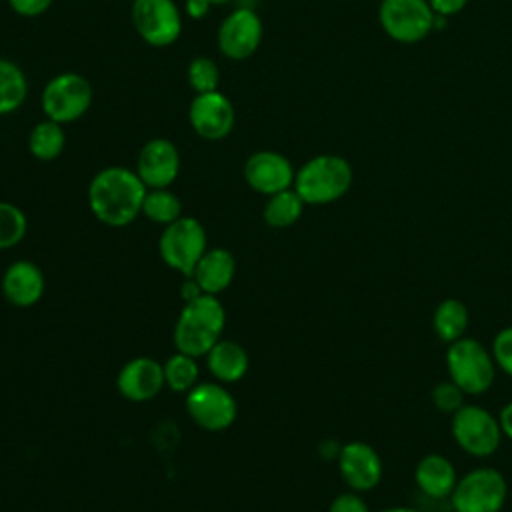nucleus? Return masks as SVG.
Masks as SVG:
<instances>
[{
	"label": "nucleus",
	"mask_w": 512,
	"mask_h": 512,
	"mask_svg": "<svg viewBox=\"0 0 512 512\" xmlns=\"http://www.w3.org/2000/svg\"><path fill=\"white\" fill-rule=\"evenodd\" d=\"M180 172V152L168 138L148 140L136 160V174L146 188H168Z\"/></svg>",
	"instance_id": "16"
},
{
	"label": "nucleus",
	"mask_w": 512,
	"mask_h": 512,
	"mask_svg": "<svg viewBox=\"0 0 512 512\" xmlns=\"http://www.w3.org/2000/svg\"><path fill=\"white\" fill-rule=\"evenodd\" d=\"M142 214L156 224L168 226L182 216V202L168 188H148L142 202Z\"/></svg>",
	"instance_id": "26"
},
{
	"label": "nucleus",
	"mask_w": 512,
	"mask_h": 512,
	"mask_svg": "<svg viewBox=\"0 0 512 512\" xmlns=\"http://www.w3.org/2000/svg\"><path fill=\"white\" fill-rule=\"evenodd\" d=\"M210 374L220 382H238L246 376L250 360L244 346L232 340H218L206 354Z\"/></svg>",
	"instance_id": "21"
},
{
	"label": "nucleus",
	"mask_w": 512,
	"mask_h": 512,
	"mask_svg": "<svg viewBox=\"0 0 512 512\" xmlns=\"http://www.w3.org/2000/svg\"><path fill=\"white\" fill-rule=\"evenodd\" d=\"M304 206L306 204L300 198V194L294 188H288L268 196L262 210V218L270 228H290L300 220Z\"/></svg>",
	"instance_id": "24"
},
{
	"label": "nucleus",
	"mask_w": 512,
	"mask_h": 512,
	"mask_svg": "<svg viewBox=\"0 0 512 512\" xmlns=\"http://www.w3.org/2000/svg\"><path fill=\"white\" fill-rule=\"evenodd\" d=\"M66 146V134L62 124L44 118L36 122L28 134V150L40 162L56 160Z\"/></svg>",
	"instance_id": "23"
},
{
	"label": "nucleus",
	"mask_w": 512,
	"mask_h": 512,
	"mask_svg": "<svg viewBox=\"0 0 512 512\" xmlns=\"http://www.w3.org/2000/svg\"><path fill=\"white\" fill-rule=\"evenodd\" d=\"M450 432L462 452L472 458L492 456L502 442L498 418L478 404H464L452 414Z\"/></svg>",
	"instance_id": "6"
},
{
	"label": "nucleus",
	"mask_w": 512,
	"mask_h": 512,
	"mask_svg": "<svg viewBox=\"0 0 512 512\" xmlns=\"http://www.w3.org/2000/svg\"><path fill=\"white\" fill-rule=\"evenodd\" d=\"M446 370L466 396L486 394L496 380L492 352L476 338L462 336L446 348Z\"/></svg>",
	"instance_id": "4"
},
{
	"label": "nucleus",
	"mask_w": 512,
	"mask_h": 512,
	"mask_svg": "<svg viewBox=\"0 0 512 512\" xmlns=\"http://www.w3.org/2000/svg\"><path fill=\"white\" fill-rule=\"evenodd\" d=\"M26 214L12 202L0 200V250L14 248L26 236Z\"/></svg>",
	"instance_id": "28"
},
{
	"label": "nucleus",
	"mask_w": 512,
	"mask_h": 512,
	"mask_svg": "<svg viewBox=\"0 0 512 512\" xmlns=\"http://www.w3.org/2000/svg\"><path fill=\"white\" fill-rule=\"evenodd\" d=\"M130 16L138 36L154 48L172 46L182 34V12L174 0H134Z\"/></svg>",
	"instance_id": "10"
},
{
	"label": "nucleus",
	"mask_w": 512,
	"mask_h": 512,
	"mask_svg": "<svg viewBox=\"0 0 512 512\" xmlns=\"http://www.w3.org/2000/svg\"><path fill=\"white\" fill-rule=\"evenodd\" d=\"M414 480L422 494L432 500H444L450 498L458 482V474L452 460L440 452H430L416 462Z\"/></svg>",
	"instance_id": "19"
},
{
	"label": "nucleus",
	"mask_w": 512,
	"mask_h": 512,
	"mask_svg": "<svg viewBox=\"0 0 512 512\" xmlns=\"http://www.w3.org/2000/svg\"><path fill=\"white\" fill-rule=\"evenodd\" d=\"M206 250V230L192 216H180L172 224L164 226L158 240V252L162 262L184 276H190L194 272L198 260Z\"/></svg>",
	"instance_id": "7"
},
{
	"label": "nucleus",
	"mask_w": 512,
	"mask_h": 512,
	"mask_svg": "<svg viewBox=\"0 0 512 512\" xmlns=\"http://www.w3.org/2000/svg\"><path fill=\"white\" fill-rule=\"evenodd\" d=\"M210 2H212V6H222V4H228L232 0H210Z\"/></svg>",
	"instance_id": "39"
},
{
	"label": "nucleus",
	"mask_w": 512,
	"mask_h": 512,
	"mask_svg": "<svg viewBox=\"0 0 512 512\" xmlns=\"http://www.w3.org/2000/svg\"><path fill=\"white\" fill-rule=\"evenodd\" d=\"M234 272H236V260L230 250L208 248L198 260L190 278H194V282L200 286L204 294L218 296L232 284Z\"/></svg>",
	"instance_id": "20"
},
{
	"label": "nucleus",
	"mask_w": 512,
	"mask_h": 512,
	"mask_svg": "<svg viewBox=\"0 0 512 512\" xmlns=\"http://www.w3.org/2000/svg\"><path fill=\"white\" fill-rule=\"evenodd\" d=\"M428 2L432 6L434 14L446 16V18L462 12L466 8V4H468V0H428Z\"/></svg>",
	"instance_id": "34"
},
{
	"label": "nucleus",
	"mask_w": 512,
	"mask_h": 512,
	"mask_svg": "<svg viewBox=\"0 0 512 512\" xmlns=\"http://www.w3.org/2000/svg\"><path fill=\"white\" fill-rule=\"evenodd\" d=\"M434 10L428 0H380L378 22L388 38L416 44L434 32Z\"/></svg>",
	"instance_id": "8"
},
{
	"label": "nucleus",
	"mask_w": 512,
	"mask_h": 512,
	"mask_svg": "<svg viewBox=\"0 0 512 512\" xmlns=\"http://www.w3.org/2000/svg\"><path fill=\"white\" fill-rule=\"evenodd\" d=\"M164 384L162 364L150 356H136L128 360L116 376V388L120 396L130 402L152 400L158 396Z\"/></svg>",
	"instance_id": "17"
},
{
	"label": "nucleus",
	"mask_w": 512,
	"mask_h": 512,
	"mask_svg": "<svg viewBox=\"0 0 512 512\" xmlns=\"http://www.w3.org/2000/svg\"><path fill=\"white\" fill-rule=\"evenodd\" d=\"M338 472L344 484L354 492L374 490L384 474V464L380 454L364 440L346 442L336 456Z\"/></svg>",
	"instance_id": "12"
},
{
	"label": "nucleus",
	"mask_w": 512,
	"mask_h": 512,
	"mask_svg": "<svg viewBox=\"0 0 512 512\" xmlns=\"http://www.w3.org/2000/svg\"><path fill=\"white\" fill-rule=\"evenodd\" d=\"M52 2L54 0H8L10 8L16 14L26 16V18H34V16L44 14L52 6Z\"/></svg>",
	"instance_id": "33"
},
{
	"label": "nucleus",
	"mask_w": 512,
	"mask_h": 512,
	"mask_svg": "<svg viewBox=\"0 0 512 512\" xmlns=\"http://www.w3.org/2000/svg\"><path fill=\"white\" fill-rule=\"evenodd\" d=\"M430 398H432L434 406H436L440 412L450 414V416H452L458 408H462V406L466 404V394H464V390H462L456 382H452L450 378L438 382V384L432 388Z\"/></svg>",
	"instance_id": "30"
},
{
	"label": "nucleus",
	"mask_w": 512,
	"mask_h": 512,
	"mask_svg": "<svg viewBox=\"0 0 512 512\" xmlns=\"http://www.w3.org/2000/svg\"><path fill=\"white\" fill-rule=\"evenodd\" d=\"M328 512H370V508H368V504L364 502V498L360 496V492L348 490V492L338 494V496L330 502Z\"/></svg>",
	"instance_id": "32"
},
{
	"label": "nucleus",
	"mask_w": 512,
	"mask_h": 512,
	"mask_svg": "<svg viewBox=\"0 0 512 512\" xmlns=\"http://www.w3.org/2000/svg\"><path fill=\"white\" fill-rule=\"evenodd\" d=\"M184 10L192 20H200L212 10V2L210 0H186Z\"/></svg>",
	"instance_id": "35"
},
{
	"label": "nucleus",
	"mask_w": 512,
	"mask_h": 512,
	"mask_svg": "<svg viewBox=\"0 0 512 512\" xmlns=\"http://www.w3.org/2000/svg\"><path fill=\"white\" fill-rule=\"evenodd\" d=\"M146 186L136 170L126 166H106L88 184V206L96 220L122 228L142 214Z\"/></svg>",
	"instance_id": "1"
},
{
	"label": "nucleus",
	"mask_w": 512,
	"mask_h": 512,
	"mask_svg": "<svg viewBox=\"0 0 512 512\" xmlns=\"http://www.w3.org/2000/svg\"><path fill=\"white\" fill-rule=\"evenodd\" d=\"M164 382L172 392H190L198 384L200 366L194 356L178 352L172 354L164 364Z\"/></svg>",
	"instance_id": "27"
},
{
	"label": "nucleus",
	"mask_w": 512,
	"mask_h": 512,
	"mask_svg": "<svg viewBox=\"0 0 512 512\" xmlns=\"http://www.w3.org/2000/svg\"><path fill=\"white\" fill-rule=\"evenodd\" d=\"M226 326V312L222 302L212 294H200L184 302L174 324V346L178 352L194 358L206 356L220 340Z\"/></svg>",
	"instance_id": "2"
},
{
	"label": "nucleus",
	"mask_w": 512,
	"mask_h": 512,
	"mask_svg": "<svg viewBox=\"0 0 512 512\" xmlns=\"http://www.w3.org/2000/svg\"><path fill=\"white\" fill-rule=\"evenodd\" d=\"M44 274L38 264L32 260H16L12 262L0 282L2 296L16 308L34 306L44 294Z\"/></svg>",
	"instance_id": "18"
},
{
	"label": "nucleus",
	"mask_w": 512,
	"mask_h": 512,
	"mask_svg": "<svg viewBox=\"0 0 512 512\" xmlns=\"http://www.w3.org/2000/svg\"><path fill=\"white\" fill-rule=\"evenodd\" d=\"M498 422H500L502 436H506V438L512 440V402H508V404H504V406L500 408Z\"/></svg>",
	"instance_id": "36"
},
{
	"label": "nucleus",
	"mask_w": 512,
	"mask_h": 512,
	"mask_svg": "<svg viewBox=\"0 0 512 512\" xmlns=\"http://www.w3.org/2000/svg\"><path fill=\"white\" fill-rule=\"evenodd\" d=\"M508 498V484L500 470L478 466L458 478L450 504L454 512H500Z\"/></svg>",
	"instance_id": "5"
},
{
	"label": "nucleus",
	"mask_w": 512,
	"mask_h": 512,
	"mask_svg": "<svg viewBox=\"0 0 512 512\" xmlns=\"http://www.w3.org/2000/svg\"><path fill=\"white\" fill-rule=\"evenodd\" d=\"M264 38V24L252 8L232 10L220 24L216 42L220 52L230 60L252 56Z\"/></svg>",
	"instance_id": "13"
},
{
	"label": "nucleus",
	"mask_w": 512,
	"mask_h": 512,
	"mask_svg": "<svg viewBox=\"0 0 512 512\" xmlns=\"http://www.w3.org/2000/svg\"><path fill=\"white\" fill-rule=\"evenodd\" d=\"M468 322V306L460 298H444L432 312V330L444 344H452L466 336Z\"/></svg>",
	"instance_id": "22"
},
{
	"label": "nucleus",
	"mask_w": 512,
	"mask_h": 512,
	"mask_svg": "<svg viewBox=\"0 0 512 512\" xmlns=\"http://www.w3.org/2000/svg\"><path fill=\"white\" fill-rule=\"evenodd\" d=\"M92 84L78 72H60L52 76L40 96L46 118L68 124L82 118L92 104Z\"/></svg>",
	"instance_id": "9"
},
{
	"label": "nucleus",
	"mask_w": 512,
	"mask_h": 512,
	"mask_svg": "<svg viewBox=\"0 0 512 512\" xmlns=\"http://www.w3.org/2000/svg\"><path fill=\"white\" fill-rule=\"evenodd\" d=\"M352 182L354 170L344 156L318 154L296 170L292 188L300 194L304 204L322 206L346 196Z\"/></svg>",
	"instance_id": "3"
},
{
	"label": "nucleus",
	"mask_w": 512,
	"mask_h": 512,
	"mask_svg": "<svg viewBox=\"0 0 512 512\" xmlns=\"http://www.w3.org/2000/svg\"><path fill=\"white\" fill-rule=\"evenodd\" d=\"M28 96V80L24 70L8 60L0 58V116L16 112Z\"/></svg>",
	"instance_id": "25"
},
{
	"label": "nucleus",
	"mask_w": 512,
	"mask_h": 512,
	"mask_svg": "<svg viewBox=\"0 0 512 512\" xmlns=\"http://www.w3.org/2000/svg\"><path fill=\"white\" fill-rule=\"evenodd\" d=\"M186 78H188L190 88L196 94H204V92L218 90L220 70H218V66L212 58L196 56V58L190 60V64L186 68Z\"/></svg>",
	"instance_id": "29"
},
{
	"label": "nucleus",
	"mask_w": 512,
	"mask_h": 512,
	"mask_svg": "<svg viewBox=\"0 0 512 512\" xmlns=\"http://www.w3.org/2000/svg\"><path fill=\"white\" fill-rule=\"evenodd\" d=\"M242 172L246 184L264 196L292 188L296 176L292 162L276 150H258L250 154Z\"/></svg>",
	"instance_id": "15"
},
{
	"label": "nucleus",
	"mask_w": 512,
	"mask_h": 512,
	"mask_svg": "<svg viewBox=\"0 0 512 512\" xmlns=\"http://www.w3.org/2000/svg\"><path fill=\"white\" fill-rule=\"evenodd\" d=\"M380 512H424V510L412 508V506H390V508H384Z\"/></svg>",
	"instance_id": "38"
},
{
	"label": "nucleus",
	"mask_w": 512,
	"mask_h": 512,
	"mask_svg": "<svg viewBox=\"0 0 512 512\" xmlns=\"http://www.w3.org/2000/svg\"><path fill=\"white\" fill-rule=\"evenodd\" d=\"M180 294H182V300H184V302H188V300L198 298V296H200V294H204V292H202V290H200V286L194 282V278H190V280H186V282L182 284Z\"/></svg>",
	"instance_id": "37"
},
{
	"label": "nucleus",
	"mask_w": 512,
	"mask_h": 512,
	"mask_svg": "<svg viewBox=\"0 0 512 512\" xmlns=\"http://www.w3.org/2000/svg\"><path fill=\"white\" fill-rule=\"evenodd\" d=\"M188 416L208 432H220L232 426L238 414L234 396L216 382H200L186 392Z\"/></svg>",
	"instance_id": "11"
},
{
	"label": "nucleus",
	"mask_w": 512,
	"mask_h": 512,
	"mask_svg": "<svg viewBox=\"0 0 512 512\" xmlns=\"http://www.w3.org/2000/svg\"><path fill=\"white\" fill-rule=\"evenodd\" d=\"M188 122L200 138L222 140L234 128L236 110L226 94L212 90L192 98L188 108Z\"/></svg>",
	"instance_id": "14"
},
{
	"label": "nucleus",
	"mask_w": 512,
	"mask_h": 512,
	"mask_svg": "<svg viewBox=\"0 0 512 512\" xmlns=\"http://www.w3.org/2000/svg\"><path fill=\"white\" fill-rule=\"evenodd\" d=\"M496 368L512 378V326H504L496 332L490 346Z\"/></svg>",
	"instance_id": "31"
}]
</instances>
